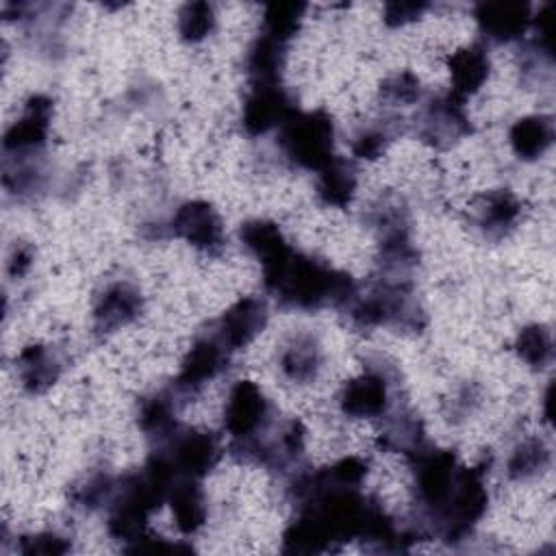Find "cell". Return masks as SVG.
<instances>
[{"mask_svg":"<svg viewBox=\"0 0 556 556\" xmlns=\"http://www.w3.org/2000/svg\"><path fill=\"white\" fill-rule=\"evenodd\" d=\"M263 285L278 306L298 311H319L326 306L345 308L358 293L350 274L293 248L263 265Z\"/></svg>","mask_w":556,"mask_h":556,"instance_id":"obj_1","label":"cell"},{"mask_svg":"<svg viewBox=\"0 0 556 556\" xmlns=\"http://www.w3.org/2000/svg\"><path fill=\"white\" fill-rule=\"evenodd\" d=\"M345 308L352 324L361 328L391 326L402 330H421L426 324V315L406 280H387L365 295L356 293Z\"/></svg>","mask_w":556,"mask_h":556,"instance_id":"obj_2","label":"cell"},{"mask_svg":"<svg viewBox=\"0 0 556 556\" xmlns=\"http://www.w3.org/2000/svg\"><path fill=\"white\" fill-rule=\"evenodd\" d=\"M278 146L300 169L319 172L334 154V122L324 109L295 111L280 128Z\"/></svg>","mask_w":556,"mask_h":556,"instance_id":"obj_3","label":"cell"},{"mask_svg":"<svg viewBox=\"0 0 556 556\" xmlns=\"http://www.w3.org/2000/svg\"><path fill=\"white\" fill-rule=\"evenodd\" d=\"M486 506L489 491L484 482V467L460 465L443 508L430 519V523L443 541L456 543L471 534L476 523L484 517Z\"/></svg>","mask_w":556,"mask_h":556,"instance_id":"obj_4","label":"cell"},{"mask_svg":"<svg viewBox=\"0 0 556 556\" xmlns=\"http://www.w3.org/2000/svg\"><path fill=\"white\" fill-rule=\"evenodd\" d=\"M408 460L413 463L415 471L417 502L430 521L443 508L460 463L452 450H439L430 445L419 450Z\"/></svg>","mask_w":556,"mask_h":556,"instance_id":"obj_5","label":"cell"},{"mask_svg":"<svg viewBox=\"0 0 556 556\" xmlns=\"http://www.w3.org/2000/svg\"><path fill=\"white\" fill-rule=\"evenodd\" d=\"M271 424V404L252 380H237L228 393L224 408V428L230 445L250 443L265 434Z\"/></svg>","mask_w":556,"mask_h":556,"instance_id":"obj_6","label":"cell"},{"mask_svg":"<svg viewBox=\"0 0 556 556\" xmlns=\"http://www.w3.org/2000/svg\"><path fill=\"white\" fill-rule=\"evenodd\" d=\"M471 130L473 128L465 111V100L452 91L430 98L417 119L419 139L437 150L452 148Z\"/></svg>","mask_w":556,"mask_h":556,"instance_id":"obj_7","label":"cell"},{"mask_svg":"<svg viewBox=\"0 0 556 556\" xmlns=\"http://www.w3.org/2000/svg\"><path fill=\"white\" fill-rule=\"evenodd\" d=\"M50 119L52 100L43 93L30 96L20 117L4 130L2 150L7 161H30L39 156L50 135Z\"/></svg>","mask_w":556,"mask_h":556,"instance_id":"obj_8","label":"cell"},{"mask_svg":"<svg viewBox=\"0 0 556 556\" xmlns=\"http://www.w3.org/2000/svg\"><path fill=\"white\" fill-rule=\"evenodd\" d=\"M169 232L202 254L217 256L226 248V232L219 213L213 208V204L204 200H187L182 202L172 219H169Z\"/></svg>","mask_w":556,"mask_h":556,"instance_id":"obj_9","label":"cell"},{"mask_svg":"<svg viewBox=\"0 0 556 556\" xmlns=\"http://www.w3.org/2000/svg\"><path fill=\"white\" fill-rule=\"evenodd\" d=\"M180 478L202 480L222 458L219 441L213 432L178 430L163 447H156Z\"/></svg>","mask_w":556,"mask_h":556,"instance_id":"obj_10","label":"cell"},{"mask_svg":"<svg viewBox=\"0 0 556 556\" xmlns=\"http://www.w3.org/2000/svg\"><path fill=\"white\" fill-rule=\"evenodd\" d=\"M295 111L291 96L280 83H250V91L243 100L241 126L245 135L261 137L280 128Z\"/></svg>","mask_w":556,"mask_h":556,"instance_id":"obj_11","label":"cell"},{"mask_svg":"<svg viewBox=\"0 0 556 556\" xmlns=\"http://www.w3.org/2000/svg\"><path fill=\"white\" fill-rule=\"evenodd\" d=\"M267 304L256 295H245L228 306L213 324V337L228 350L237 352L250 345L267 326Z\"/></svg>","mask_w":556,"mask_h":556,"instance_id":"obj_12","label":"cell"},{"mask_svg":"<svg viewBox=\"0 0 556 556\" xmlns=\"http://www.w3.org/2000/svg\"><path fill=\"white\" fill-rule=\"evenodd\" d=\"M228 354L230 352L213 334L198 337L185 354L178 376L174 378V395H193L204 384L215 380L226 369Z\"/></svg>","mask_w":556,"mask_h":556,"instance_id":"obj_13","label":"cell"},{"mask_svg":"<svg viewBox=\"0 0 556 556\" xmlns=\"http://www.w3.org/2000/svg\"><path fill=\"white\" fill-rule=\"evenodd\" d=\"M339 408L345 417L374 419L384 417L391 408V382L382 369H367L343 384Z\"/></svg>","mask_w":556,"mask_h":556,"instance_id":"obj_14","label":"cell"},{"mask_svg":"<svg viewBox=\"0 0 556 556\" xmlns=\"http://www.w3.org/2000/svg\"><path fill=\"white\" fill-rule=\"evenodd\" d=\"M532 4L519 0L478 2L473 7V20L480 35L491 43H510L526 35L532 26Z\"/></svg>","mask_w":556,"mask_h":556,"instance_id":"obj_15","label":"cell"},{"mask_svg":"<svg viewBox=\"0 0 556 556\" xmlns=\"http://www.w3.org/2000/svg\"><path fill=\"white\" fill-rule=\"evenodd\" d=\"M143 308L141 293L128 282L109 285L93 304V330L98 334L115 332L128 324H132Z\"/></svg>","mask_w":556,"mask_h":556,"instance_id":"obj_16","label":"cell"},{"mask_svg":"<svg viewBox=\"0 0 556 556\" xmlns=\"http://www.w3.org/2000/svg\"><path fill=\"white\" fill-rule=\"evenodd\" d=\"M447 70L452 78V93L458 98H467L478 93L491 74V56L484 43L476 41L458 48L447 59Z\"/></svg>","mask_w":556,"mask_h":556,"instance_id":"obj_17","label":"cell"},{"mask_svg":"<svg viewBox=\"0 0 556 556\" xmlns=\"http://www.w3.org/2000/svg\"><path fill=\"white\" fill-rule=\"evenodd\" d=\"M15 367H17V376H20L24 391H28L33 395L46 393L59 380L61 369H63L59 354L41 343L26 345L17 354Z\"/></svg>","mask_w":556,"mask_h":556,"instance_id":"obj_18","label":"cell"},{"mask_svg":"<svg viewBox=\"0 0 556 556\" xmlns=\"http://www.w3.org/2000/svg\"><path fill=\"white\" fill-rule=\"evenodd\" d=\"M280 371L295 384L313 382L324 367V352L317 337L308 332L295 334L280 352Z\"/></svg>","mask_w":556,"mask_h":556,"instance_id":"obj_19","label":"cell"},{"mask_svg":"<svg viewBox=\"0 0 556 556\" xmlns=\"http://www.w3.org/2000/svg\"><path fill=\"white\" fill-rule=\"evenodd\" d=\"M554 141V124L549 115H523L513 122L508 130V143L519 161L541 159Z\"/></svg>","mask_w":556,"mask_h":556,"instance_id":"obj_20","label":"cell"},{"mask_svg":"<svg viewBox=\"0 0 556 556\" xmlns=\"http://www.w3.org/2000/svg\"><path fill=\"white\" fill-rule=\"evenodd\" d=\"M167 504L172 508L176 528L191 536L206 523V500L204 491L200 486V480L195 478H176Z\"/></svg>","mask_w":556,"mask_h":556,"instance_id":"obj_21","label":"cell"},{"mask_svg":"<svg viewBox=\"0 0 556 556\" xmlns=\"http://www.w3.org/2000/svg\"><path fill=\"white\" fill-rule=\"evenodd\" d=\"M521 200L510 189H495L486 193L478 211V228L489 239L506 237L521 219Z\"/></svg>","mask_w":556,"mask_h":556,"instance_id":"obj_22","label":"cell"},{"mask_svg":"<svg viewBox=\"0 0 556 556\" xmlns=\"http://www.w3.org/2000/svg\"><path fill=\"white\" fill-rule=\"evenodd\" d=\"M139 430L146 434L148 441L163 447L178 430L176 421V402L172 393H154L141 400L139 404Z\"/></svg>","mask_w":556,"mask_h":556,"instance_id":"obj_23","label":"cell"},{"mask_svg":"<svg viewBox=\"0 0 556 556\" xmlns=\"http://www.w3.org/2000/svg\"><path fill=\"white\" fill-rule=\"evenodd\" d=\"M287 48L289 43L258 33L245 52V72L250 83H280L287 63Z\"/></svg>","mask_w":556,"mask_h":556,"instance_id":"obj_24","label":"cell"},{"mask_svg":"<svg viewBox=\"0 0 556 556\" xmlns=\"http://www.w3.org/2000/svg\"><path fill=\"white\" fill-rule=\"evenodd\" d=\"M358 176L350 161L334 156L324 169L317 172L315 191L321 204L332 208H345L356 195Z\"/></svg>","mask_w":556,"mask_h":556,"instance_id":"obj_25","label":"cell"},{"mask_svg":"<svg viewBox=\"0 0 556 556\" xmlns=\"http://www.w3.org/2000/svg\"><path fill=\"white\" fill-rule=\"evenodd\" d=\"M384 426L378 434V441L384 450L404 454L406 458H413L419 450H424L426 443V432L424 424L419 417H415L408 410H400L395 415H384Z\"/></svg>","mask_w":556,"mask_h":556,"instance_id":"obj_26","label":"cell"},{"mask_svg":"<svg viewBox=\"0 0 556 556\" xmlns=\"http://www.w3.org/2000/svg\"><path fill=\"white\" fill-rule=\"evenodd\" d=\"M239 241L261 263V267L276 261L291 248L278 224L269 219H248L241 224Z\"/></svg>","mask_w":556,"mask_h":556,"instance_id":"obj_27","label":"cell"},{"mask_svg":"<svg viewBox=\"0 0 556 556\" xmlns=\"http://www.w3.org/2000/svg\"><path fill=\"white\" fill-rule=\"evenodd\" d=\"M552 465V450L539 437H528L517 443L506 460V476L510 480L523 482L541 476Z\"/></svg>","mask_w":556,"mask_h":556,"instance_id":"obj_28","label":"cell"},{"mask_svg":"<svg viewBox=\"0 0 556 556\" xmlns=\"http://www.w3.org/2000/svg\"><path fill=\"white\" fill-rule=\"evenodd\" d=\"M517 356L532 369H545L554 358L552 330L545 324H528L515 337Z\"/></svg>","mask_w":556,"mask_h":556,"instance_id":"obj_29","label":"cell"},{"mask_svg":"<svg viewBox=\"0 0 556 556\" xmlns=\"http://www.w3.org/2000/svg\"><path fill=\"white\" fill-rule=\"evenodd\" d=\"M304 13H306V4L302 2H271L263 11L261 33L282 43H289L298 35Z\"/></svg>","mask_w":556,"mask_h":556,"instance_id":"obj_30","label":"cell"},{"mask_svg":"<svg viewBox=\"0 0 556 556\" xmlns=\"http://www.w3.org/2000/svg\"><path fill=\"white\" fill-rule=\"evenodd\" d=\"M217 15L211 2H187L178 11V35L185 43H202L215 30Z\"/></svg>","mask_w":556,"mask_h":556,"instance_id":"obj_31","label":"cell"},{"mask_svg":"<svg viewBox=\"0 0 556 556\" xmlns=\"http://www.w3.org/2000/svg\"><path fill=\"white\" fill-rule=\"evenodd\" d=\"M115 489H117V480L113 476L96 473L74 491V502L85 510H96L111 504Z\"/></svg>","mask_w":556,"mask_h":556,"instance_id":"obj_32","label":"cell"},{"mask_svg":"<svg viewBox=\"0 0 556 556\" xmlns=\"http://www.w3.org/2000/svg\"><path fill=\"white\" fill-rule=\"evenodd\" d=\"M421 96H424L421 83L413 72L393 74L391 78H387L380 85V98L391 102V104H400V106L415 104V102L421 100Z\"/></svg>","mask_w":556,"mask_h":556,"instance_id":"obj_33","label":"cell"},{"mask_svg":"<svg viewBox=\"0 0 556 556\" xmlns=\"http://www.w3.org/2000/svg\"><path fill=\"white\" fill-rule=\"evenodd\" d=\"M391 141V135L387 128H380V126H367L363 128L354 141H352V154L356 159H365V161H374L378 159L387 146Z\"/></svg>","mask_w":556,"mask_h":556,"instance_id":"obj_34","label":"cell"},{"mask_svg":"<svg viewBox=\"0 0 556 556\" xmlns=\"http://www.w3.org/2000/svg\"><path fill=\"white\" fill-rule=\"evenodd\" d=\"M20 552L22 554H65L70 552V541L56 532H37L30 536H22L20 541Z\"/></svg>","mask_w":556,"mask_h":556,"instance_id":"obj_35","label":"cell"},{"mask_svg":"<svg viewBox=\"0 0 556 556\" xmlns=\"http://www.w3.org/2000/svg\"><path fill=\"white\" fill-rule=\"evenodd\" d=\"M426 9H428L426 2H400V0L387 2L382 9V22L389 28H400L419 20Z\"/></svg>","mask_w":556,"mask_h":556,"instance_id":"obj_36","label":"cell"},{"mask_svg":"<svg viewBox=\"0 0 556 556\" xmlns=\"http://www.w3.org/2000/svg\"><path fill=\"white\" fill-rule=\"evenodd\" d=\"M33 265V248L28 243H15L9 258H7V271L11 278L24 276Z\"/></svg>","mask_w":556,"mask_h":556,"instance_id":"obj_37","label":"cell"},{"mask_svg":"<svg viewBox=\"0 0 556 556\" xmlns=\"http://www.w3.org/2000/svg\"><path fill=\"white\" fill-rule=\"evenodd\" d=\"M552 419V384L545 391V421Z\"/></svg>","mask_w":556,"mask_h":556,"instance_id":"obj_38","label":"cell"}]
</instances>
